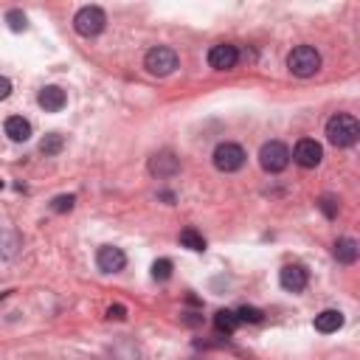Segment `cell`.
<instances>
[{
    "instance_id": "cell-12",
    "label": "cell",
    "mask_w": 360,
    "mask_h": 360,
    "mask_svg": "<svg viewBox=\"0 0 360 360\" xmlns=\"http://www.w3.org/2000/svg\"><path fill=\"white\" fill-rule=\"evenodd\" d=\"M37 101H39V107H42L45 112H59V110L68 104V96H65V90H62V87L48 84V87H42V90H39Z\"/></svg>"
},
{
    "instance_id": "cell-20",
    "label": "cell",
    "mask_w": 360,
    "mask_h": 360,
    "mask_svg": "<svg viewBox=\"0 0 360 360\" xmlns=\"http://www.w3.org/2000/svg\"><path fill=\"white\" fill-rule=\"evenodd\" d=\"M6 22H8L11 31H25V28H28V20H25V14H22L20 8H11V11L6 14Z\"/></svg>"
},
{
    "instance_id": "cell-1",
    "label": "cell",
    "mask_w": 360,
    "mask_h": 360,
    "mask_svg": "<svg viewBox=\"0 0 360 360\" xmlns=\"http://www.w3.org/2000/svg\"><path fill=\"white\" fill-rule=\"evenodd\" d=\"M326 138H329L332 146H352V143H357V138H360L357 118L349 115V112H335L326 121Z\"/></svg>"
},
{
    "instance_id": "cell-13",
    "label": "cell",
    "mask_w": 360,
    "mask_h": 360,
    "mask_svg": "<svg viewBox=\"0 0 360 360\" xmlns=\"http://www.w3.org/2000/svg\"><path fill=\"white\" fill-rule=\"evenodd\" d=\"M6 135H8L11 141L22 143V141L31 138V124H28L22 115H8V118H6Z\"/></svg>"
},
{
    "instance_id": "cell-9",
    "label": "cell",
    "mask_w": 360,
    "mask_h": 360,
    "mask_svg": "<svg viewBox=\"0 0 360 360\" xmlns=\"http://www.w3.org/2000/svg\"><path fill=\"white\" fill-rule=\"evenodd\" d=\"M96 264H98L101 273H121L127 267V253L115 245H104L96 253Z\"/></svg>"
},
{
    "instance_id": "cell-5",
    "label": "cell",
    "mask_w": 360,
    "mask_h": 360,
    "mask_svg": "<svg viewBox=\"0 0 360 360\" xmlns=\"http://www.w3.org/2000/svg\"><path fill=\"white\" fill-rule=\"evenodd\" d=\"M177 53L172 51V48H163V45H158V48H152L146 56H143V68L152 73V76H169L174 68H177Z\"/></svg>"
},
{
    "instance_id": "cell-6",
    "label": "cell",
    "mask_w": 360,
    "mask_h": 360,
    "mask_svg": "<svg viewBox=\"0 0 360 360\" xmlns=\"http://www.w3.org/2000/svg\"><path fill=\"white\" fill-rule=\"evenodd\" d=\"M245 158H248L245 149L239 143H231V141H225L214 149V166L219 172H239L245 166Z\"/></svg>"
},
{
    "instance_id": "cell-16",
    "label": "cell",
    "mask_w": 360,
    "mask_h": 360,
    "mask_svg": "<svg viewBox=\"0 0 360 360\" xmlns=\"http://www.w3.org/2000/svg\"><path fill=\"white\" fill-rule=\"evenodd\" d=\"M214 326H217V332L231 335V332L239 326V318H236V312H233V309H219V312L214 315Z\"/></svg>"
},
{
    "instance_id": "cell-24",
    "label": "cell",
    "mask_w": 360,
    "mask_h": 360,
    "mask_svg": "<svg viewBox=\"0 0 360 360\" xmlns=\"http://www.w3.org/2000/svg\"><path fill=\"white\" fill-rule=\"evenodd\" d=\"M107 318H110V321H112V318H115V321H124V318H127V309H124L121 304H115V307L107 309Z\"/></svg>"
},
{
    "instance_id": "cell-19",
    "label": "cell",
    "mask_w": 360,
    "mask_h": 360,
    "mask_svg": "<svg viewBox=\"0 0 360 360\" xmlns=\"http://www.w3.org/2000/svg\"><path fill=\"white\" fill-rule=\"evenodd\" d=\"M172 270H174L172 259H158V262L152 264V278H155V281H166V278L172 276Z\"/></svg>"
},
{
    "instance_id": "cell-25",
    "label": "cell",
    "mask_w": 360,
    "mask_h": 360,
    "mask_svg": "<svg viewBox=\"0 0 360 360\" xmlns=\"http://www.w3.org/2000/svg\"><path fill=\"white\" fill-rule=\"evenodd\" d=\"M8 96H11V82L6 76H0V101L8 98Z\"/></svg>"
},
{
    "instance_id": "cell-4",
    "label": "cell",
    "mask_w": 360,
    "mask_h": 360,
    "mask_svg": "<svg viewBox=\"0 0 360 360\" xmlns=\"http://www.w3.org/2000/svg\"><path fill=\"white\" fill-rule=\"evenodd\" d=\"M259 163H262L264 172L278 174V172H284L287 163H290V149H287L281 141H267V143L259 149Z\"/></svg>"
},
{
    "instance_id": "cell-10",
    "label": "cell",
    "mask_w": 360,
    "mask_h": 360,
    "mask_svg": "<svg viewBox=\"0 0 360 360\" xmlns=\"http://www.w3.org/2000/svg\"><path fill=\"white\" fill-rule=\"evenodd\" d=\"M236 62H239L236 45L219 42V45H214V48L208 51V65H211L214 70H231V68H236Z\"/></svg>"
},
{
    "instance_id": "cell-3",
    "label": "cell",
    "mask_w": 360,
    "mask_h": 360,
    "mask_svg": "<svg viewBox=\"0 0 360 360\" xmlns=\"http://www.w3.org/2000/svg\"><path fill=\"white\" fill-rule=\"evenodd\" d=\"M104 25H107V14L98 6H82L73 17V28L82 37H98L104 31Z\"/></svg>"
},
{
    "instance_id": "cell-7",
    "label": "cell",
    "mask_w": 360,
    "mask_h": 360,
    "mask_svg": "<svg viewBox=\"0 0 360 360\" xmlns=\"http://www.w3.org/2000/svg\"><path fill=\"white\" fill-rule=\"evenodd\" d=\"M292 160H295L301 169H315V166L323 160V149H321L318 141L301 138V141L295 143V149H292Z\"/></svg>"
},
{
    "instance_id": "cell-8",
    "label": "cell",
    "mask_w": 360,
    "mask_h": 360,
    "mask_svg": "<svg viewBox=\"0 0 360 360\" xmlns=\"http://www.w3.org/2000/svg\"><path fill=\"white\" fill-rule=\"evenodd\" d=\"M177 169H180V158H177L172 149H160V152H155V155L149 158V174H152V177L166 180V177L177 174Z\"/></svg>"
},
{
    "instance_id": "cell-14",
    "label": "cell",
    "mask_w": 360,
    "mask_h": 360,
    "mask_svg": "<svg viewBox=\"0 0 360 360\" xmlns=\"http://www.w3.org/2000/svg\"><path fill=\"white\" fill-rule=\"evenodd\" d=\"M340 326H343V312H338V309H323V312L315 315V329L323 332V335L338 332Z\"/></svg>"
},
{
    "instance_id": "cell-23",
    "label": "cell",
    "mask_w": 360,
    "mask_h": 360,
    "mask_svg": "<svg viewBox=\"0 0 360 360\" xmlns=\"http://www.w3.org/2000/svg\"><path fill=\"white\" fill-rule=\"evenodd\" d=\"M73 202H76V197H73V194H59V197H53V200H51V208H53L56 214H62V211H70V208H73Z\"/></svg>"
},
{
    "instance_id": "cell-2",
    "label": "cell",
    "mask_w": 360,
    "mask_h": 360,
    "mask_svg": "<svg viewBox=\"0 0 360 360\" xmlns=\"http://www.w3.org/2000/svg\"><path fill=\"white\" fill-rule=\"evenodd\" d=\"M287 68H290L292 76H298V79H309V76H315V73L321 70V53H318L312 45H298V48L290 51V56H287Z\"/></svg>"
},
{
    "instance_id": "cell-17",
    "label": "cell",
    "mask_w": 360,
    "mask_h": 360,
    "mask_svg": "<svg viewBox=\"0 0 360 360\" xmlns=\"http://www.w3.org/2000/svg\"><path fill=\"white\" fill-rule=\"evenodd\" d=\"M180 245L188 248V250H194V253H202V250H205V239H202L194 228H183V231H180Z\"/></svg>"
},
{
    "instance_id": "cell-22",
    "label": "cell",
    "mask_w": 360,
    "mask_h": 360,
    "mask_svg": "<svg viewBox=\"0 0 360 360\" xmlns=\"http://www.w3.org/2000/svg\"><path fill=\"white\" fill-rule=\"evenodd\" d=\"M236 318H239V323H259V321H262V309H256V307H242V309H236Z\"/></svg>"
},
{
    "instance_id": "cell-21",
    "label": "cell",
    "mask_w": 360,
    "mask_h": 360,
    "mask_svg": "<svg viewBox=\"0 0 360 360\" xmlns=\"http://www.w3.org/2000/svg\"><path fill=\"white\" fill-rule=\"evenodd\" d=\"M318 208L323 211V217H326V219H335V217H338V197L323 194V197L318 200Z\"/></svg>"
},
{
    "instance_id": "cell-15",
    "label": "cell",
    "mask_w": 360,
    "mask_h": 360,
    "mask_svg": "<svg viewBox=\"0 0 360 360\" xmlns=\"http://www.w3.org/2000/svg\"><path fill=\"white\" fill-rule=\"evenodd\" d=\"M357 253H360V248H357V242L352 236H343V239L335 242V259L340 264H354L357 262Z\"/></svg>"
},
{
    "instance_id": "cell-11",
    "label": "cell",
    "mask_w": 360,
    "mask_h": 360,
    "mask_svg": "<svg viewBox=\"0 0 360 360\" xmlns=\"http://www.w3.org/2000/svg\"><path fill=\"white\" fill-rule=\"evenodd\" d=\"M307 281H309V276H307V270L301 264H284L281 273H278V284L287 292H301L307 287Z\"/></svg>"
},
{
    "instance_id": "cell-18",
    "label": "cell",
    "mask_w": 360,
    "mask_h": 360,
    "mask_svg": "<svg viewBox=\"0 0 360 360\" xmlns=\"http://www.w3.org/2000/svg\"><path fill=\"white\" fill-rule=\"evenodd\" d=\"M62 146H65V138H62L59 132L45 135V138H42V143H39L42 155H59V152H62Z\"/></svg>"
}]
</instances>
